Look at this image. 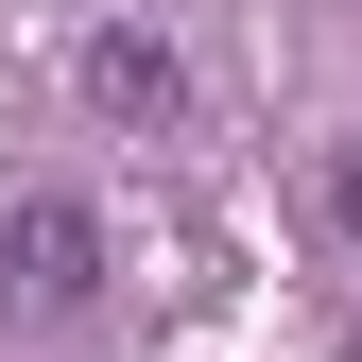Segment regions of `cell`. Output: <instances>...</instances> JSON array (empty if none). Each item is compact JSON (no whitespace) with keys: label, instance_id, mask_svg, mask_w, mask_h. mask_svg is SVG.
<instances>
[{"label":"cell","instance_id":"obj_2","mask_svg":"<svg viewBox=\"0 0 362 362\" xmlns=\"http://www.w3.org/2000/svg\"><path fill=\"white\" fill-rule=\"evenodd\" d=\"M69 86H86V121H121V139H173V121H190V52H173V35H139V18L86 35Z\"/></svg>","mask_w":362,"mask_h":362},{"label":"cell","instance_id":"obj_1","mask_svg":"<svg viewBox=\"0 0 362 362\" xmlns=\"http://www.w3.org/2000/svg\"><path fill=\"white\" fill-rule=\"evenodd\" d=\"M86 293H104V207H69V190H0V310L69 328Z\"/></svg>","mask_w":362,"mask_h":362},{"label":"cell","instance_id":"obj_3","mask_svg":"<svg viewBox=\"0 0 362 362\" xmlns=\"http://www.w3.org/2000/svg\"><path fill=\"white\" fill-rule=\"evenodd\" d=\"M328 224H345V242H362V139L328 156Z\"/></svg>","mask_w":362,"mask_h":362}]
</instances>
